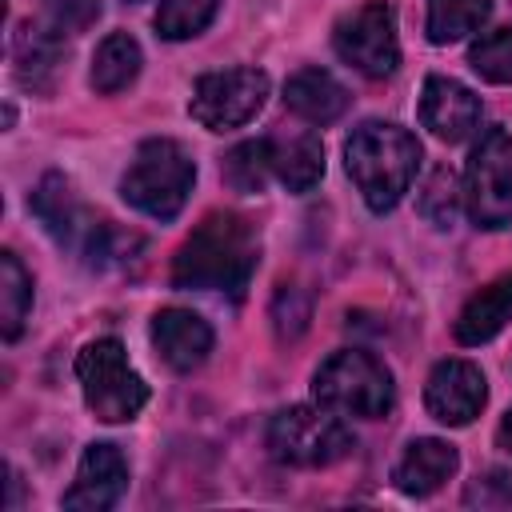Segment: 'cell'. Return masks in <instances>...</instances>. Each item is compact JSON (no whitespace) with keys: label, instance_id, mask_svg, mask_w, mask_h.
<instances>
[{"label":"cell","instance_id":"6da1fadb","mask_svg":"<svg viewBox=\"0 0 512 512\" xmlns=\"http://www.w3.org/2000/svg\"><path fill=\"white\" fill-rule=\"evenodd\" d=\"M256 228L236 212H208L172 256V284L240 296L256 272Z\"/></svg>","mask_w":512,"mask_h":512},{"label":"cell","instance_id":"7a4b0ae2","mask_svg":"<svg viewBox=\"0 0 512 512\" xmlns=\"http://www.w3.org/2000/svg\"><path fill=\"white\" fill-rule=\"evenodd\" d=\"M348 176L356 180L372 212H388L412 188L420 168V144L408 128L388 120H364L344 144Z\"/></svg>","mask_w":512,"mask_h":512},{"label":"cell","instance_id":"3957f363","mask_svg":"<svg viewBox=\"0 0 512 512\" xmlns=\"http://www.w3.org/2000/svg\"><path fill=\"white\" fill-rule=\"evenodd\" d=\"M192 180H196V164L184 152V144L156 136V140H144L136 148L128 172L120 180V192L144 216L172 220V216H180V208L192 192Z\"/></svg>","mask_w":512,"mask_h":512},{"label":"cell","instance_id":"277c9868","mask_svg":"<svg viewBox=\"0 0 512 512\" xmlns=\"http://www.w3.org/2000/svg\"><path fill=\"white\" fill-rule=\"evenodd\" d=\"M312 396L316 404L332 408V412H348V416H364V420H380L384 412H392L396 400V384L392 372L360 348H340L332 352L316 376H312Z\"/></svg>","mask_w":512,"mask_h":512},{"label":"cell","instance_id":"5b68a950","mask_svg":"<svg viewBox=\"0 0 512 512\" xmlns=\"http://www.w3.org/2000/svg\"><path fill=\"white\" fill-rule=\"evenodd\" d=\"M76 380L84 388V404L104 424H124L148 404V384L140 380V372H132L128 352L116 336H100L80 348Z\"/></svg>","mask_w":512,"mask_h":512},{"label":"cell","instance_id":"8992f818","mask_svg":"<svg viewBox=\"0 0 512 512\" xmlns=\"http://www.w3.org/2000/svg\"><path fill=\"white\" fill-rule=\"evenodd\" d=\"M352 432L332 416V408L292 404L268 420V452L292 468H324L348 456Z\"/></svg>","mask_w":512,"mask_h":512},{"label":"cell","instance_id":"52a82bcc","mask_svg":"<svg viewBox=\"0 0 512 512\" xmlns=\"http://www.w3.org/2000/svg\"><path fill=\"white\" fill-rule=\"evenodd\" d=\"M464 208L476 228L500 232L512 224V136L484 128L464 168Z\"/></svg>","mask_w":512,"mask_h":512},{"label":"cell","instance_id":"ba28073f","mask_svg":"<svg viewBox=\"0 0 512 512\" xmlns=\"http://www.w3.org/2000/svg\"><path fill=\"white\" fill-rule=\"evenodd\" d=\"M268 72L260 68H224V72H208L196 80L188 112L196 124H204L208 132H228L248 124L264 100H268Z\"/></svg>","mask_w":512,"mask_h":512},{"label":"cell","instance_id":"9c48e42d","mask_svg":"<svg viewBox=\"0 0 512 512\" xmlns=\"http://www.w3.org/2000/svg\"><path fill=\"white\" fill-rule=\"evenodd\" d=\"M332 44H336L340 60L352 64L356 72H364L372 80L392 76L396 64H400V40H396V12H392V4H384V0L360 4L356 12H348L336 24Z\"/></svg>","mask_w":512,"mask_h":512},{"label":"cell","instance_id":"30bf717a","mask_svg":"<svg viewBox=\"0 0 512 512\" xmlns=\"http://www.w3.org/2000/svg\"><path fill=\"white\" fill-rule=\"evenodd\" d=\"M32 212L40 216V224H44L60 244L80 248L84 256H92V264H96L100 256H108V248H104L108 228L96 224V220L80 208V200H76V192H72V184H68L64 176L48 172V176L36 184V192H32Z\"/></svg>","mask_w":512,"mask_h":512},{"label":"cell","instance_id":"8fae6325","mask_svg":"<svg viewBox=\"0 0 512 512\" xmlns=\"http://www.w3.org/2000/svg\"><path fill=\"white\" fill-rule=\"evenodd\" d=\"M484 400H488L484 372L472 360H440L428 372L424 404H428L432 420H440L448 428H460V424H468V420L480 416Z\"/></svg>","mask_w":512,"mask_h":512},{"label":"cell","instance_id":"7c38bea8","mask_svg":"<svg viewBox=\"0 0 512 512\" xmlns=\"http://www.w3.org/2000/svg\"><path fill=\"white\" fill-rule=\"evenodd\" d=\"M128 488V464L116 444H88L76 468L72 488L64 492V508L72 512H104L112 508Z\"/></svg>","mask_w":512,"mask_h":512},{"label":"cell","instance_id":"4fadbf2b","mask_svg":"<svg viewBox=\"0 0 512 512\" xmlns=\"http://www.w3.org/2000/svg\"><path fill=\"white\" fill-rule=\"evenodd\" d=\"M420 124L448 144H460L480 124V96L452 76H428L420 92Z\"/></svg>","mask_w":512,"mask_h":512},{"label":"cell","instance_id":"5bb4252c","mask_svg":"<svg viewBox=\"0 0 512 512\" xmlns=\"http://www.w3.org/2000/svg\"><path fill=\"white\" fill-rule=\"evenodd\" d=\"M152 344H156V352L168 368L192 372L212 352V328L192 308H164L152 320Z\"/></svg>","mask_w":512,"mask_h":512},{"label":"cell","instance_id":"9a60e30c","mask_svg":"<svg viewBox=\"0 0 512 512\" xmlns=\"http://www.w3.org/2000/svg\"><path fill=\"white\" fill-rule=\"evenodd\" d=\"M456 468H460V456L448 440L420 436L404 448V456L396 464V488L408 496H432L444 480H452Z\"/></svg>","mask_w":512,"mask_h":512},{"label":"cell","instance_id":"2e32d148","mask_svg":"<svg viewBox=\"0 0 512 512\" xmlns=\"http://www.w3.org/2000/svg\"><path fill=\"white\" fill-rule=\"evenodd\" d=\"M284 104L308 124H332L348 108V88L324 68H300L284 84Z\"/></svg>","mask_w":512,"mask_h":512},{"label":"cell","instance_id":"e0dca14e","mask_svg":"<svg viewBox=\"0 0 512 512\" xmlns=\"http://www.w3.org/2000/svg\"><path fill=\"white\" fill-rule=\"evenodd\" d=\"M272 144V176L288 192H308L324 176V144L312 128L288 132V136H268Z\"/></svg>","mask_w":512,"mask_h":512},{"label":"cell","instance_id":"ac0fdd59","mask_svg":"<svg viewBox=\"0 0 512 512\" xmlns=\"http://www.w3.org/2000/svg\"><path fill=\"white\" fill-rule=\"evenodd\" d=\"M512 320V272L484 284L456 316V340L460 344H484Z\"/></svg>","mask_w":512,"mask_h":512},{"label":"cell","instance_id":"d6986e66","mask_svg":"<svg viewBox=\"0 0 512 512\" xmlns=\"http://www.w3.org/2000/svg\"><path fill=\"white\" fill-rule=\"evenodd\" d=\"M140 64H144L140 44L128 32H112L100 40V48L92 56V88L100 96H116L140 76Z\"/></svg>","mask_w":512,"mask_h":512},{"label":"cell","instance_id":"ffe728a7","mask_svg":"<svg viewBox=\"0 0 512 512\" xmlns=\"http://www.w3.org/2000/svg\"><path fill=\"white\" fill-rule=\"evenodd\" d=\"M492 16V0H428L424 32L432 44H452L476 32Z\"/></svg>","mask_w":512,"mask_h":512},{"label":"cell","instance_id":"44dd1931","mask_svg":"<svg viewBox=\"0 0 512 512\" xmlns=\"http://www.w3.org/2000/svg\"><path fill=\"white\" fill-rule=\"evenodd\" d=\"M32 308V276L16 260V252H0V332L16 340Z\"/></svg>","mask_w":512,"mask_h":512},{"label":"cell","instance_id":"7402d4cb","mask_svg":"<svg viewBox=\"0 0 512 512\" xmlns=\"http://www.w3.org/2000/svg\"><path fill=\"white\" fill-rule=\"evenodd\" d=\"M272 176V144L268 140H244L224 156V180L236 192H260Z\"/></svg>","mask_w":512,"mask_h":512},{"label":"cell","instance_id":"603a6c76","mask_svg":"<svg viewBox=\"0 0 512 512\" xmlns=\"http://www.w3.org/2000/svg\"><path fill=\"white\" fill-rule=\"evenodd\" d=\"M220 0H160V12H156V32L164 40H188V36H200L212 16H216Z\"/></svg>","mask_w":512,"mask_h":512},{"label":"cell","instance_id":"cb8c5ba5","mask_svg":"<svg viewBox=\"0 0 512 512\" xmlns=\"http://www.w3.org/2000/svg\"><path fill=\"white\" fill-rule=\"evenodd\" d=\"M468 64L492 84H512V28L484 32L468 48Z\"/></svg>","mask_w":512,"mask_h":512},{"label":"cell","instance_id":"d4e9b609","mask_svg":"<svg viewBox=\"0 0 512 512\" xmlns=\"http://www.w3.org/2000/svg\"><path fill=\"white\" fill-rule=\"evenodd\" d=\"M460 200H464V192H460L452 168H432L428 180H424V188H420V212L436 228H448L456 220V212H460Z\"/></svg>","mask_w":512,"mask_h":512},{"label":"cell","instance_id":"484cf974","mask_svg":"<svg viewBox=\"0 0 512 512\" xmlns=\"http://www.w3.org/2000/svg\"><path fill=\"white\" fill-rule=\"evenodd\" d=\"M100 16V0H52L48 4V24L56 32H80Z\"/></svg>","mask_w":512,"mask_h":512},{"label":"cell","instance_id":"4316f807","mask_svg":"<svg viewBox=\"0 0 512 512\" xmlns=\"http://www.w3.org/2000/svg\"><path fill=\"white\" fill-rule=\"evenodd\" d=\"M496 440H500V448L512 452V408L504 412V420H500V428H496Z\"/></svg>","mask_w":512,"mask_h":512}]
</instances>
